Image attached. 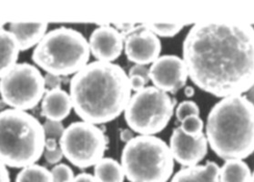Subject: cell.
Listing matches in <instances>:
<instances>
[{
    "label": "cell",
    "instance_id": "31",
    "mask_svg": "<svg viewBox=\"0 0 254 182\" xmlns=\"http://www.w3.org/2000/svg\"><path fill=\"white\" fill-rule=\"evenodd\" d=\"M120 137H121V139H122V141L125 142V143L129 142L131 139L135 138L134 137V133H133L132 130L130 128H123V129H122L121 134H120Z\"/></svg>",
    "mask_w": 254,
    "mask_h": 182
},
{
    "label": "cell",
    "instance_id": "33",
    "mask_svg": "<svg viewBox=\"0 0 254 182\" xmlns=\"http://www.w3.org/2000/svg\"><path fill=\"white\" fill-rule=\"evenodd\" d=\"M60 145L58 144V141L55 138H47L46 143H45V149L47 150H52L59 148Z\"/></svg>",
    "mask_w": 254,
    "mask_h": 182
},
{
    "label": "cell",
    "instance_id": "19",
    "mask_svg": "<svg viewBox=\"0 0 254 182\" xmlns=\"http://www.w3.org/2000/svg\"><path fill=\"white\" fill-rule=\"evenodd\" d=\"M94 176L99 182H124L125 180L122 164L111 158H103L95 165Z\"/></svg>",
    "mask_w": 254,
    "mask_h": 182
},
{
    "label": "cell",
    "instance_id": "1",
    "mask_svg": "<svg viewBox=\"0 0 254 182\" xmlns=\"http://www.w3.org/2000/svg\"><path fill=\"white\" fill-rule=\"evenodd\" d=\"M183 61L195 86L217 98L245 94L254 84V27L201 22L189 30Z\"/></svg>",
    "mask_w": 254,
    "mask_h": 182
},
{
    "label": "cell",
    "instance_id": "24",
    "mask_svg": "<svg viewBox=\"0 0 254 182\" xmlns=\"http://www.w3.org/2000/svg\"><path fill=\"white\" fill-rule=\"evenodd\" d=\"M53 182H73L74 172L71 168L64 163H59L51 170Z\"/></svg>",
    "mask_w": 254,
    "mask_h": 182
},
{
    "label": "cell",
    "instance_id": "36",
    "mask_svg": "<svg viewBox=\"0 0 254 182\" xmlns=\"http://www.w3.org/2000/svg\"><path fill=\"white\" fill-rule=\"evenodd\" d=\"M254 182V171L253 172V174H252V182Z\"/></svg>",
    "mask_w": 254,
    "mask_h": 182
},
{
    "label": "cell",
    "instance_id": "18",
    "mask_svg": "<svg viewBox=\"0 0 254 182\" xmlns=\"http://www.w3.org/2000/svg\"><path fill=\"white\" fill-rule=\"evenodd\" d=\"M252 174L248 164L242 160H226L220 168L221 182H251Z\"/></svg>",
    "mask_w": 254,
    "mask_h": 182
},
{
    "label": "cell",
    "instance_id": "25",
    "mask_svg": "<svg viewBox=\"0 0 254 182\" xmlns=\"http://www.w3.org/2000/svg\"><path fill=\"white\" fill-rule=\"evenodd\" d=\"M45 135L49 138H55L60 139L63 133L65 131V127L61 121H46L43 124Z\"/></svg>",
    "mask_w": 254,
    "mask_h": 182
},
{
    "label": "cell",
    "instance_id": "29",
    "mask_svg": "<svg viewBox=\"0 0 254 182\" xmlns=\"http://www.w3.org/2000/svg\"><path fill=\"white\" fill-rule=\"evenodd\" d=\"M129 78V85L131 90H134L136 92L142 90L143 88H146L145 86L148 84L146 79L140 76H130Z\"/></svg>",
    "mask_w": 254,
    "mask_h": 182
},
{
    "label": "cell",
    "instance_id": "27",
    "mask_svg": "<svg viewBox=\"0 0 254 182\" xmlns=\"http://www.w3.org/2000/svg\"><path fill=\"white\" fill-rule=\"evenodd\" d=\"M44 81L46 87L49 88V90L53 89H60L61 88L62 80L60 76H57L54 74L47 73L44 76Z\"/></svg>",
    "mask_w": 254,
    "mask_h": 182
},
{
    "label": "cell",
    "instance_id": "2",
    "mask_svg": "<svg viewBox=\"0 0 254 182\" xmlns=\"http://www.w3.org/2000/svg\"><path fill=\"white\" fill-rule=\"evenodd\" d=\"M73 110L83 121L104 124L116 120L131 98L128 75L113 62L94 61L72 77Z\"/></svg>",
    "mask_w": 254,
    "mask_h": 182
},
{
    "label": "cell",
    "instance_id": "32",
    "mask_svg": "<svg viewBox=\"0 0 254 182\" xmlns=\"http://www.w3.org/2000/svg\"><path fill=\"white\" fill-rule=\"evenodd\" d=\"M0 182H10L9 172L6 169V166L0 161Z\"/></svg>",
    "mask_w": 254,
    "mask_h": 182
},
{
    "label": "cell",
    "instance_id": "34",
    "mask_svg": "<svg viewBox=\"0 0 254 182\" xmlns=\"http://www.w3.org/2000/svg\"><path fill=\"white\" fill-rule=\"evenodd\" d=\"M184 95L187 97V98H192L195 96V89L193 87L191 86H186L184 88Z\"/></svg>",
    "mask_w": 254,
    "mask_h": 182
},
{
    "label": "cell",
    "instance_id": "22",
    "mask_svg": "<svg viewBox=\"0 0 254 182\" xmlns=\"http://www.w3.org/2000/svg\"><path fill=\"white\" fill-rule=\"evenodd\" d=\"M183 132L191 137H197L203 133L204 123L199 116H190L186 118L180 126Z\"/></svg>",
    "mask_w": 254,
    "mask_h": 182
},
{
    "label": "cell",
    "instance_id": "3",
    "mask_svg": "<svg viewBox=\"0 0 254 182\" xmlns=\"http://www.w3.org/2000/svg\"><path fill=\"white\" fill-rule=\"evenodd\" d=\"M210 149L221 160H245L254 153V106L243 95L221 99L206 124Z\"/></svg>",
    "mask_w": 254,
    "mask_h": 182
},
{
    "label": "cell",
    "instance_id": "6",
    "mask_svg": "<svg viewBox=\"0 0 254 182\" xmlns=\"http://www.w3.org/2000/svg\"><path fill=\"white\" fill-rule=\"evenodd\" d=\"M122 166L129 182H168L174 171V159L163 139L139 135L125 144Z\"/></svg>",
    "mask_w": 254,
    "mask_h": 182
},
{
    "label": "cell",
    "instance_id": "30",
    "mask_svg": "<svg viewBox=\"0 0 254 182\" xmlns=\"http://www.w3.org/2000/svg\"><path fill=\"white\" fill-rule=\"evenodd\" d=\"M73 182H99L97 181V179L95 178V176L89 174V173H86V172H83L78 174L77 176L74 178V181Z\"/></svg>",
    "mask_w": 254,
    "mask_h": 182
},
{
    "label": "cell",
    "instance_id": "21",
    "mask_svg": "<svg viewBox=\"0 0 254 182\" xmlns=\"http://www.w3.org/2000/svg\"><path fill=\"white\" fill-rule=\"evenodd\" d=\"M144 28L155 34L158 38H173L177 36L183 28L184 25L181 24H164V23H148L142 24Z\"/></svg>",
    "mask_w": 254,
    "mask_h": 182
},
{
    "label": "cell",
    "instance_id": "13",
    "mask_svg": "<svg viewBox=\"0 0 254 182\" xmlns=\"http://www.w3.org/2000/svg\"><path fill=\"white\" fill-rule=\"evenodd\" d=\"M124 40L125 38L117 28L110 25L100 26L89 37L90 53L98 61L113 62L122 56Z\"/></svg>",
    "mask_w": 254,
    "mask_h": 182
},
{
    "label": "cell",
    "instance_id": "4",
    "mask_svg": "<svg viewBox=\"0 0 254 182\" xmlns=\"http://www.w3.org/2000/svg\"><path fill=\"white\" fill-rule=\"evenodd\" d=\"M43 125L26 111H0V161L10 168L33 165L44 154Z\"/></svg>",
    "mask_w": 254,
    "mask_h": 182
},
{
    "label": "cell",
    "instance_id": "26",
    "mask_svg": "<svg viewBox=\"0 0 254 182\" xmlns=\"http://www.w3.org/2000/svg\"><path fill=\"white\" fill-rule=\"evenodd\" d=\"M44 157L45 160L50 163V164H54L57 165L61 162L62 158L64 157L63 153H62V150L61 148H57L56 149H52V150H44Z\"/></svg>",
    "mask_w": 254,
    "mask_h": 182
},
{
    "label": "cell",
    "instance_id": "7",
    "mask_svg": "<svg viewBox=\"0 0 254 182\" xmlns=\"http://www.w3.org/2000/svg\"><path fill=\"white\" fill-rule=\"evenodd\" d=\"M174 109L175 100L170 95L149 86L130 98L124 111V119L134 132L154 136L169 125Z\"/></svg>",
    "mask_w": 254,
    "mask_h": 182
},
{
    "label": "cell",
    "instance_id": "12",
    "mask_svg": "<svg viewBox=\"0 0 254 182\" xmlns=\"http://www.w3.org/2000/svg\"><path fill=\"white\" fill-rule=\"evenodd\" d=\"M208 140L204 133L191 137L183 132L181 127H175L170 138L172 157L184 168L193 167L204 160L208 153Z\"/></svg>",
    "mask_w": 254,
    "mask_h": 182
},
{
    "label": "cell",
    "instance_id": "14",
    "mask_svg": "<svg viewBox=\"0 0 254 182\" xmlns=\"http://www.w3.org/2000/svg\"><path fill=\"white\" fill-rule=\"evenodd\" d=\"M72 106L70 95L63 89L49 90L42 100V115L48 121H62L70 115Z\"/></svg>",
    "mask_w": 254,
    "mask_h": 182
},
{
    "label": "cell",
    "instance_id": "23",
    "mask_svg": "<svg viewBox=\"0 0 254 182\" xmlns=\"http://www.w3.org/2000/svg\"><path fill=\"white\" fill-rule=\"evenodd\" d=\"M199 107L193 100H184L178 105L175 115L178 121L183 122L186 118L190 116H199Z\"/></svg>",
    "mask_w": 254,
    "mask_h": 182
},
{
    "label": "cell",
    "instance_id": "16",
    "mask_svg": "<svg viewBox=\"0 0 254 182\" xmlns=\"http://www.w3.org/2000/svg\"><path fill=\"white\" fill-rule=\"evenodd\" d=\"M171 182H221L220 167L209 161L205 165L183 168L172 177Z\"/></svg>",
    "mask_w": 254,
    "mask_h": 182
},
{
    "label": "cell",
    "instance_id": "20",
    "mask_svg": "<svg viewBox=\"0 0 254 182\" xmlns=\"http://www.w3.org/2000/svg\"><path fill=\"white\" fill-rule=\"evenodd\" d=\"M15 182H53V178L47 168L33 164L23 168L17 173Z\"/></svg>",
    "mask_w": 254,
    "mask_h": 182
},
{
    "label": "cell",
    "instance_id": "28",
    "mask_svg": "<svg viewBox=\"0 0 254 182\" xmlns=\"http://www.w3.org/2000/svg\"><path fill=\"white\" fill-rule=\"evenodd\" d=\"M130 76H140L146 79L147 82H149V68L146 66L141 65H134L128 70V77Z\"/></svg>",
    "mask_w": 254,
    "mask_h": 182
},
{
    "label": "cell",
    "instance_id": "8",
    "mask_svg": "<svg viewBox=\"0 0 254 182\" xmlns=\"http://www.w3.org/2000/svg\"><path fill=\"white\" fill-rule=\"evenodd\" d=\"M63 156L78 169H88L103 159L105 134L101 128L89 122H73L59 141Z\"/></svg>",
    "mask_w": 254,
    "mask_h": 182
},
{
    "label": "cell",
    "instance_id": "10",
    "mask_svg": "<svg viewBox=\"0 0 254 182\" xmlns=\"http://www.w3.org/2000/svg\"><path fill=\"white\" fill-rule=\"evenodd\" d=\"M188 77L184 61L176 55L161 56L149 67V80L166 93H177L186 86Z\"/></svg>",
    "mask_w": 254,
    "mask_h": 182
},
{
    "label": "cell",
    "instance_id": "9",
    "mask_svg": "<svg viewBox=\"0 0 254 182\" xmlns=\"http://www.w3.org/2000/svg\"><path fill=\"white\" fill-rule=\"evenodd\" d=\"M44 77L37 66L18 63L0 78V95L6 105L14 110H32L43 100Z\"/></svg>",
    "mask_w": 254,
    "mask_h": 182
},
{
    "label": "cell",
    "instance_id": "11",
    "mask_svg": "<svg viewBox=\"0 0 254 182\" xmlns=\"http://www.w3.org/2000/svg\"><path fill=\"white\" fill-rule=\"evenodd\" d=\"M124 51L127 60L135 65L146 66L160 58V39L142 25L134 27L124 40Z\"/></svg>",
    "mask_w": 254,
    "mask_h": 182
},
{
    "label": "cell",
    "instance_id": "15",
    "mask_svg": "<svg viewBox=\"0 0 254 182\" xmlns=\"http://www.w3.org/2000/svg\"><path fill=\"white\" fill-rule=\"evenodd\" d=\"M49 28L47 23L13 22L9 25V31L15 37L20 51L37 47L44 38Z\"/></svg>",
    "mask_w": 254,
    "mask_h": 182
},
{
    "label": "cell",
    "instance_id": "5",
    "mask_svg": "<svg viewBox=\"0 0 254 182\" xmlns=\"http://www.w3.org/2000/svg\"><path fill=\"white\" fill-rule=\"evenodd\" d=\"M90 57L89 42L73 28H58L45 35L35 48L32 61L47 73L69 76L88 65Z\"/></svg>",
    "mask_w": 254,
    "mask_h": 182
},
{
    "label": "cell",
    "instance_id": "35",
    "mask_svg": "<svg viewBox=\"0 0 254 182\" xmlns=\"http://www.w3.org/2000/svg\"><path fill=\"white\" fill-rule=\"evenodd\" d=\"M244 96H245V97L252 102V104L254 106V84L253 85V87L250 88L248 91L245 93Z\"/></svg>",
    "mask_w": 254,
    "mask_h": 182
},
{
    "label": "cell",
    "instance_id": "17",
    "mask_svg": "<svg viewBox=\"0 0 254 182\" xmlns=\"http://www.w3.org/2000/svg\"><path fill=\"white\" fill-rule=\"evenodd\" d=\"M19 46L10 31L0 28V78L17 65Z\"/></svg>",
    "mask_w": 254,
    "mask_h": 182
}]
</instances>
